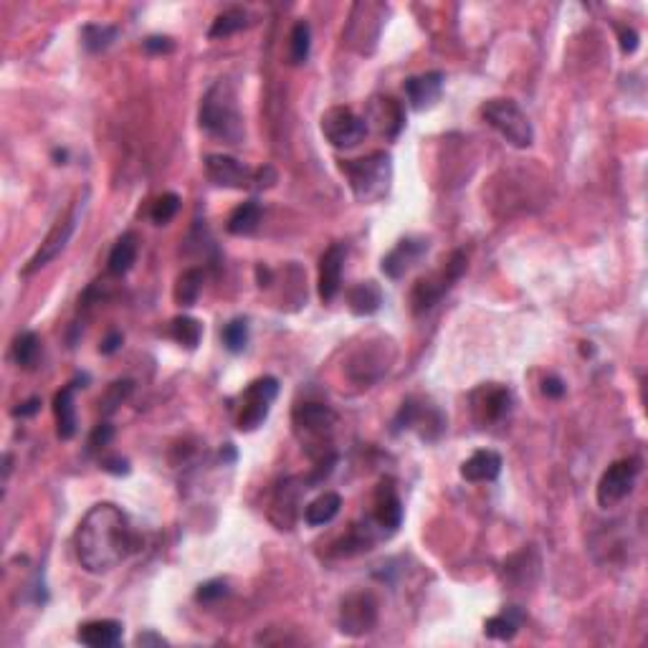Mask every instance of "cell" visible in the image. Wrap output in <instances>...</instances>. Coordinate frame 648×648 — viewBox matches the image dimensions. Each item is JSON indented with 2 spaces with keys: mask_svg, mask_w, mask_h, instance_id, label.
Returning <instances> with one entry per match:
<instances>
[{
  "mask_svg": "<svg viewBox=\"0 0 648 648\" xmlns=\"http://www.w3.org/2000/svg\"><path fill=\"white\" fill-rule=\"evenodd\" d=\"M203 281H206V274L200 269H188L177 277L176 284V301L180 307H193L195 301L200 299V292H203Z\"/></svg>",
  "mask_w": 648,
  "mask_h": 648,
  "instance_id": "27",
  "label": "cell"
},
{
  "mask_svg": "<svg viewBox=\"0 0 648 648\" xmlns=\"http://www.w3.org/2000/svg\"><path fill=\"white\" fill-rule=\"evenodd\" d=\"M226 596H228V585L226 580L221 578L208 580V582L198 585V590H195V600H198V603H218L221 597Z\"/></svg>",
  "mask_w": 648,
  "mask_h": 648,
  "instance_id": "36",
  "label": "cell"
},
{
  "mask_svg": "<svg viewBox=\"0 0 648 648\" xmlns=\"http://www.w3.org/2000/svg\"><path fill=\"white\" fill-rule=\"evenodd\" d=\"M223 345L228 352H244L248 345V319L236 316L223 327Z\"/></svg>",
  "mask_w": 648,
  "mask_h": 648,
  "instance_id": "33",
  "label": "cell"
},
{
  "mask_svg": "<svg viewBox=\"0 0 648 648\" xmlns=\"http://www.w3.org/2000/svg\"><path fill=\"white\" fill-rule=\"evenodd\" d=\"M618 38H621V51L623 53H633L638 49V34L633 28H621Z\"/></svg>",
  "mask_w": 648,
  "mask_h": 648,
  "instance_id": "39",
  "label": "cell"
},
{
  "mask_svg": "<svg viewBox=\"0 0 648 648\" xmlns=\"http://www.w3.org/2000/svg\"><path fill=\"white\" fill-rule=\"evenodd\" d=\"M180 211V195L177 193H165L160 195L158 200L152 203V211H150V218L155 226H168L173 218Z\"/></svg>",
  "mask_w": 648,
  "mask_h": 648,
  "instance_id": "34",
  "label": "cell"
},
{
  "mask_svg": "<svg viewBox=\"0 0 648 648\" xmlns=\"http://www.w3.org/2000/svg\"><path fill=\"white\" fill-rule=\"evenodd\" d=\"M428 248H431V244L423 236H408L403 241H398L395 248L383 259L386 277H390V279H403L405 274L428 254Z\"/></svg>",
  "mask_w": 648,
  "mask_h": 648,
  "instance_id": "14",
  "label": "cell"
},
{
  "mask_svg": "<svg viewBox=\"0 0 648 648\" xmlns=\"http://www.w3.org/2000/svg\"><path fill=\"white\" fill-rule=\"evenodd\" d=\"M262 206L256 200L241 203L238 208H233V213L228 215V233H233V236H248V233H254L256 226L262 223Z\"/></svg>",
  "mask_w": 648,
  "mask_h": 648,
  "instance_id": "26",
  "label": "cell"
},
{
  "mask_svg": "<svg viewBox=\"0 0 648 648\" xmlns=\"http://www.w3.org/2000/svg\"><path fill=\"white\" fill-rule=\"evenodd\" d=\"M522 623H525V611L517 605H509L507 611H502L499 615H491L484 623V633L494 641H511L519 633Z\"/></svg>",
  "mask_w": 648,
  "mask_h": 648,
  "instance_id": "23",
  "label": "cell"
},
{
  "mask_svg": "<svg viewBox=\"0 0 648 648\" xmlns=\"http://www.w3.org/2000/svg\"><path fill=\"white\" fill-rule=\"evenodd\" d=\"M279 395V380L266 375V378H259L254 380L251 386L246 387L244 401H241V410H238V431L244 433H251L262 425L266 418H269V410L271 405L277 401Z\"/></svg>",
  "mask_w": 648,
  "mask_h": 648,
  "instance_id": "7",
  "label": "cell"
},
{
  "mask_svg": "<svg viewBox=\"0 0 648 648\" xmlns=\"http://www.w3.org/2000/svg\"><path fill=\"white\" fill-rule=\"evenodd\" d=\"M170 334L185 350H195L200 345V337H203V324L193 316H176L170 324Z\"/></svg>",
  "mask_w": 648,
  "mask_h": 648,
  "instance_id": "29",
  "label": "cell"
},
{
  "mask_svg": "<svg viewBox=\"0 0 648 648\" xmlns=\"http://www.w3.org/2000/svg\"><path fill=\"white\" fill-rule=\"evenodd\" d=\"M481 117L487 120L491 129H496L511 147L527 150L535 142V129L532 122L522 112V106L511 99H489L481 106Z\"/></svg>",
  "mask_w": 648,
  "mask_h": 648,
  "instance_id": "5",
  "label": "cell"
},
{
  "mask_svg": "<svg viewBox=\"0 0 648 648\" xmlns=\"http://www.w3.org/2000/svg\"><path fill=\"white\" fill-rule=\"evenodd\" d=\"M206 176L213 185L218 188H233L241 191L254 183V173L246 168L241 160L230 158V155H208L206 158Z\"/></svg>",
  "mask_w": 648,
  "mask_h": 648,
  "instance_id": "13",
  "label": "cell"
},
{
  "mask_svg": "<svg viewBox=\"0 0 648 648\" xmlns=\"http://www.w3.org/2000/svg\"><path fill=\"white\" fill-rule=\"evenodd\" d=\"M365 124H375V129L380 135L395 140L405 124L403 106H401V102H395L393 97H378V99L370 102Z\"/></svg>",
  "mask_w": 648,
  "mask_h": 648,
  "instance_id": "17",
  "label": "cell"
},
{
  "mask_svg": "<svg viewBox=\"0 0 648 648\" xmlns=\"http://www.w3.org/2000/svg\"><path fill=\"white\" fill-rule=\"evenodd\" d=\"M378 626V600L372 593L365 590H355L350 596L342 597L340 605V631L345 636H365Z\"/></svg>",
  "mask_w": 648,
  "mask_h": 648,
  "instance_id": "10",
  "label": "cell"
},
{
  "mask_svg": "<svg viewBox=\"0 0 648 648\" xmlns=\"http://www.w3.org/2000/svg\"><path fill=\"white\" fill-rule=\"evenodd\" d=\"M173 49H176V43L168 35H150L144 41V51L147 53H170Z\"/></svg>",
  "mask_w": 648,
  "mask_h": 648,
  "instance_id": "38",
  "label": "cell"
},
{
  "mask_svg": "<svg viewBox=\"0 0 648 648\" xmlns=\"http://www.w3.org/2000/svg\"><path fill=\"white\" fill-rule=\"evenodd\" d=\"M82 211H84V200H82V203H74L71 211L66 213L51 230H49V236L43 238L41 248L35 251L34 256H31V262H28V266L23 269V277H31L35 271H41L43 266H49V263L66 248V244L71 241V236H74V230H76V223H79Z\"/></svg>",
  "mask_w": 648,
  "mask_h": 648,
  "instance_id": "9",
  "label": "cell"
},
{
  "mask_svg": "<svg viewBox=\"0 0 648 648\" xmlns=\"http://www.w3.org/2000/svg\"><path fill=\"white\" fill-rule=\"evenodd\" d=\"M502 473V456L491 449H481L473 451L464 464H461V476L472 484H484V481H494Z\"/></svg>",
  "mask_w": 648,
  "mask_h": 648,
  "instance_id": "20",
  "label": "cell"
},
{
  "mask_svg": "<svg viewBox=\"0 0 648 648\" xmlns=\"http://www.w3.org/2000/svg\"><path fill=\"white\" fill-rule=\"evenodd\" d=\"M112 438H114V428L109 423H99L89 438V446H91V451H99V449H106L112 443Z\"/></svg>",
  "mask_w": 648,
  "mask_h": 648,
  "instance_id": "37",
  "label": "cell"
},
{
  "mask_svg": "<svg viewBox=\"0 0 648 648\" xmlns=\"http://www.w3.org/2000/svg\"><path fill=\"white\" fill-rule=\"evenodd\" d=\"M117 34H120V31H117L114 26L89 23V26H84V31H82V43H84L87 51L99 53L112 46V41L117 38Z\"/></svg>",
  "mask_w": 648,
  "mask_h": 648,
  "instance_id": "31",
  "label": "cell"
},
{
  "mask_svg": "<svg viewBox=\"0 0 648 648\" xmlns=\"http://www.w3.org/2000/svg\"><path fill=\"white\" fill-rule=\"evenodd\" d=\"M636 476H638V461L621 458V461L611 464L597 481V504L608 509L615 507L618 502H623L636 487Z\"/></svg>",
  "mask_w": 648,
  "mask_h": 648,
  "instance_id": "11",
  "label": "cell"
},
{
  "mask_svg": "<svg viewBox=\"0 0 648 648\" xmlns=\"http://www.w3.org/2000/svg\"><path fill=\"white\" fill-rule=\"evenodd\" d=\"M372 522L380 527L383 532H395L403 525V504L395 489L393 479H383L375 491V511H372Z\"/></svg>",
  "mask_w": 648,
  "mask_h": 648,
  "instance_id": "15",
  "label": "cell"
},
{
  "mask_svg": "<svg viewBox=\"0 0 648 648\" xmlns=\"http://www.w3.org/2000/svg\"><path fill=\"white\" fill-rule=\"evenodd\" d=\"M74 390L76 386L61 387L53 395V416H56V433L61 441H71L76 436V405H74Z\"/></svg>",
  "mask_w": 648,
  "mask_h": 648,
  "instance_id": "21",
  "label": "cell"
},
{
  "mask_svg": "<svg viewBox=\"0 0 648 648\" xmlns=\"http://www.w3.org/2000/svg\"><path fill=\"white\" fill-rule=\"evenodd\" d=\"M38 410H41V398H31V401H26V403L13 408V416L16 418H28V416H35Z\"/></svg>",
  "mask_w": 648,
  "mask_h": 648,
  "instance_id": "42",
  "label": "cell"
},
{
  "mask_svg": "<svg viewBox=\"0 0 648 648\" xmlns=\"http://www.w3.org/2000/svg\"><path fill=\"white\" fill-rule=\"evenodd\" d=\"M122 633H124V626L120 621H89L84 623L79 633H76V638H79V644H84V646H91V648H114L122 644Z\"/></svg>",
  "mask_w": 648,
  "mask_h": 648,
  "instance_id": "19",
  "label": "cell"
},
{
  "mask_svg": "<svg viewBox=\"0 0 648 648\" xmlns=\"http://www.w3.org/2000/svg\"><path fill=\"white\" fill-rule=\"evenodd\" d=\"M79 565L91 575H105L140 550V535L129 517L112 502L94 504L74 532Z\"/></svg>",
  "mask_w": 648,
  "mask_h": 648,
  "instance_id": "1",
  "label": "cell"
},
{
  "mask_svg": "<svg viewBox=\"0 0 648 648\" xmlns=\"http://www.w3.org/2000/svg\"><path fill=\"white\" fill-rule=\"evenodd\" d=\"M342 173L360 203H378L390 193L393 160L387 152H370L365 158L342 162Z\"/></svg>",
  "mask_w": 648,
  "mask_h": 648,
  "instance_id": "3",
  "label": "cell"
},
{
  "mask_svg": "<svg viewBox=\"0 0 648 648\" xmlns=\"http://www.w3.org/2000/svg\"><path fill=\"white\" fill-rule=\"evenodd\" d=\"M292 421H294V433L307 449V454L316 461H324V454L332 446V431L337 425L332 408L324 403H304L294 410Z\"/></svg>",
  "mask_w": 648,
  "mask_h": 648,
  "instance_id": "4",
  "label": "cell"
},
{
  "mask_svg": "<svg viewBox=\"0 0 648 648\" xmlns=\"http://www.w3.org/2000/svg\"><path fill=\"white\" fill-rule=\"evenodd\" d=\"M289 59L294 66H301L307 59H309V49H312V28L307 20H299L297 26L292 28V38H289Z\"/></svg>",
  "mask_w": 648,
  "mask_h": 648,
  "instance_id": "32",
  "label": "cell"
},
{
  "mask_svg": "<svg viewBox=\"0 0 648 648\" xmlns=\"http://www.w3.org/2000/svg\"><path fill=\"white\" fill-rule=\"evenodd\" d=\"M345 246L332 244L319 259V299L324 304L334 301V297L340 294V286H342V269H345Z\"/></svg>",
  "mask_w": 648,
  "mask_h": 648,
  "instance_id": "16",
  "label": "cell"
},
{
  "mask_svg": "<svg viewBox=\"0 0 648 648\" xmlns=\"http://www.w3.org/2000/svg\"><path fill=\"white\" fill-rule=\"evenodd\" d=\"M102 469L109 473L122 476V473H129V464H127L124 458H105V461H102Z\"/></svg>",
  "mask_w": 648,
  "mask_h": 648,
  "instance_id": "44",
  "label": "cell"
},
{
  "mask_svg": "<svg viewBox=\"0 0 648 648\" xmlns=\"http://www.w3.org/2000/svg\"><path fill=\"white\" fill-rule=\"evenodd\" d=\"M322 135L337 150H352L368 137L365 117H357L350 106H332L322 114Z\"/></svg>",
  "mask_w": 648,
  "mask_h": 648,
  "instance_id": "8",
  "label": "cell"
},
{
  "mask_svg": "<svg viewBox=\"0 0 648 648\" xmlns=\"http://www.w3.org/2000/svg\"><path fill=\"white\" fill-rule=\"evenodd\" d=\"M132 393V380H120V383H112L109 390L105 393L102 398V410L105 413H114L117 405H122V401Z\"/></svg>",
  "mask_w": 648,
  "mask_h": 648,
  "instance_id": "35",
  "label": "cell"
},
{
  "mask_svg": "<svg viewBox=\"0 0 648 648\" xmlns=\"http://www.w3.org/2000/svg\"><path fill=\"white\" fill-rule=\"evenodd\" d=\"M200 127L215 137V140L226 142V144H241L244 142V117H241V109H238V97H236V89L230 82L221 79L215 82L203 102H200Z\"/></svg>",
  "mask_w": 648,
  "mask_h": 648,
  "instance_id": "2",
  "label": "cell"
},
{
  "mask_svg": "<svg viewBox=\"0 0 648 648\" xmlns=\"http://www.w3.org/2000/svg\"><path fill=\"white\" fill-rule=\"evenodd\" d=\"M511 408V393L504 386H489L476 387L472 393V410L473 418L481 423V425H489V423H499Z\"/></svg>",
  "mask_w": 648,
  "mask_h": 648,
  "instance_id": "12",
  "label": "cell"
},
{
  "mask_svg": "<svg viewBox=\"0 0 648 648\" xmlns=\"http://www.w3.org/2000/svg\"><path fill=\"white\" fill-rule=\"evenodd\" d=\"M543 393L547 398H562V395H565V383H562L560 378L550 375V378H544Z\"/></svg>",
  "mask_w": 648,
  "mask_h": 648,
  "instance_id": "40",
  "label": "cell"
},
{
  "mask_svg": "<svg viewBox=\"0 0 648 648\" xmlns=\"http://www.w3.org/2000/svg\"><path fill=\"white\" fill-rule=\"evenodd\" d=\"M254 183H256V188H271V185L277 183L274 168H262V170H256V173H254Z\"/></svg>",
  "mask_w": 648,
  "mask_h": 648,
  "instance_id": "43",
  "label": "cell"
},
{
  "mask_svg": "<svg viewBox=\"0 0 648 648\" xmlns=\"http://www.w3.org/2000/svg\"><path fill=\"white\" fill-rule=\"evenodd\" d=\"M53 158L59 160V165H64V160H66V152H64V150H56V152H53Z\"/></svg>",
  "mask_w": 648,
  "mask_h": 648,
  "instance_id": "47",
  "label": "cell"
},
{
  "mask_svg": "<svg viewBox=\"0 0 648 648\" xmlns=\"http://www.w3.org/2000/svg\"><path fill=\"white\" fill-rule=\"evenodd\" d=\"M443 82L446 76L441 71H428V74H421V76H410L405 82V97L410 106L416 112H423L428 106H433L441 99V91H443Z\"/></svg>",
  "mask_w": 648,
  "mask_h": 648,
  "instance_id": "18",
  "label": "cell"
},
{
  "mask_svg": "<svg viewBox=\"0 0 648 648\" xmlns=\"http://www.w3.org/2000/svg\"><path fill=\"white\" fill-rule=\"evenodd\" d=\"M347 304L350 312L357 316L375 315L383 304V292L375 281H360L347 292Z\"/></svg>",
  "mask_w": 648,
  "mask_h": 648,
  "instance_id": "22",
  "label": "cell"
},
{
  "mask_svg": "<svg viewBox=\"0 0 648 648\" xmlns=\"http://www.w3.org/2000/svg\"><path fill=\"white\" fill-rule=\"evenodd\" d=\"M122 342H124L122 334L109 332L105 340H102V345H99V352H102V355H114V352L122 347Z\"/></svg>",
  "mask_w": 648,
  "mask_h": 648,
  "instance_id": "41",
  "label": "cell"
},
{
  "mask_svg": "<svg viewBox=\"0 0 648 648\" xmlns=\"http://www.w3.org/2000/svg\"><path fill=\"white\" fill-rule=\"evenodd\" d=\"M464 271H466V256H464V251H454L451 259H449V263H446L443 269H438V271H433L431 277H423V279L416 281V286H413V292H410L413 312H416V315L428 312L438 299L443 297V294L454 286L456 281L464 277Z\"/></svg>",
  "mask_w": 648,
  "mask_h": 648,
  "instance_id": "6",
  "label": "cell"
},
{
  "mask_svg": "<svg viewBox=\"0 0 648 648\" xmlns=\"http://www.w3.org/2000/svg\"><path fill=\"white\" fill-rule=\"evenodd\" d=\"M137 262V236L135 233H124L117 238V244L112 246L109 259H106V271L112 277H124Z\"/></svg>",
  "mask_w": 648,
  "mask_h": 648,
  "instance_id": "24",
  "label": "cell"
},
{
  "mask_svg": "<svg viewBox=\"0 0 648 648\" xmlns=\"http://www.w3.org/2000/svg\"><path fill=\"white\" fill-rule=\"evenodd\" d=\"M342 509V496L334 491H324L322 496H316L309 507L304 509V522L309 527H324L332 522L334 517Z\"/></svg>",
  "mask_w": 648,
  "mask_h": 648,
  "instance_id": "25",
  "label": "cell"
},
{
  "mask_svg": "<svg viewBox=\"0 0 648 648\" xmlns=\"http://www.w3.org/2000/svg\"><path fill=\"white\" fill-rule=\"evenodd\" d=\"M13 360L18 368L34 370L41 360V340L35 332H23L13 340Z\"/></svg>",
  "mask_w": 648,
  "mask_h": 648,
  "instance_id": "28",
  "label": "cell"
},
{
  "mask_svg": "<svg viewBox=\"0 0 648 648\" xmlns=\"http://www.w3.org/2000/svg\"><path fill=\"white\" fill-rule=\"evenodd\" d=\"M246 26H248V13L241 8H230V11H223L221 16H215L208 35L211 38H228V35L244 31Z\"/></svg>",
  "mask_w": 648,
  "mask_h": 648,
  "instance_id": "30",
  "label": "cell"
},
{
  "mask_svg": "<svg viewBox=\"0 0 648 648\" xmlns=\"http://www.w3.org/2000/svg\"><path fill=\"white\" fill-rule=\"evenodd\" d=\"M135 644H137V646H165L168 641H165L162 636H158V633L147 631V633H140V636L135 638Z\"/></svg>",
  "mask_w": 648,
  "mask_h": 648,
  "instance_id": "45",
  "label": "cell"
},
{
  "mask_svg": "<svg viewBox=\"0 0 648 648\" xmlns=\"http://www.w3.org/2000/svg\"><path fill=\"white\" fill-rule=\"evenodd\" d=\"M256 274H259V286H269V281H271V271H269L266 266H259V269H256Z\"/></svg>",
  "mask_w": 648,
  "mask_h": 648,
  "instance_id": "46",
  "label": "cell"
}]
</instances>
